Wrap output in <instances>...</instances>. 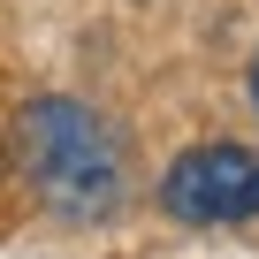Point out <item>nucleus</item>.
Wrapping results in <instances>:
<instances>
[{
    "label": "nucleus",
    "mask_w": 259,
    "mask_h": 259,
    "mask_svg": "<svg viewBox=\"0 0 259 259\" xmlns=\"http://www.w3.org/2000/svg\"><path fill=\"white\" fill-rule=\"evenodd\" d=\"M16 160L61 221H99L122 206V145L84 99H31L16 122Z\"/></svg>",
    "instance_id": "obj_1"
},
{
    "label": "nucleus",
    "mask_w": 259,
    "mask_h": 259,
    "mask_svg": "<svg viewBox=\"0 0 259 259\" xmlns=\"http://www.w3.org/2000/svg\"><path fill=\"white\" fill-rule=\"evenodd\" d=\"M160 206L191 229H229V221H251L259 213V153L213 138V145H191L168 160L160 176Z\"/></svg>",
    "instance_id": "obj_2"
},
{
    "label": "nucleus",
    "mask_w": 259,
    "mask_h": 259,
    "mask_svg": "<svg viewBox=\"0 0 259 259\" xmlns=\"http://www.w3.org/2000/svg\"><path fill=\"white\" fill-rule=\"evenodd\" d=\"M244 84H251V107H259V54H251V69H244Z\"/></svg>",
    "instance_id": "obj_3"
}]
</instances>
